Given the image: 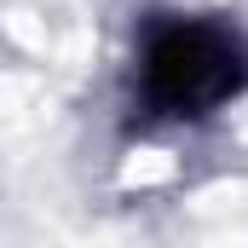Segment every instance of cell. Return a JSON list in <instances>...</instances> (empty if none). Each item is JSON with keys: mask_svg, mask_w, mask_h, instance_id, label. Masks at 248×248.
Returning a JSON list of instances; mask_svg holds the SVG:
<instances>
[{"mask_svg": "<svg viewBox=\"0 0 248 248\" xmlns=\"http://www.w3.org/2000/svg\"><path fill=\"white\" fill-rule=\"evenodd\" d=\"M248 87V46L214 17H162L139 46V104L156 122H202Z\"/></svg>", "mask_w": 248, "mask_h": 248, "instance_id": "obj_1", "label": "cell"}]
</instances>
